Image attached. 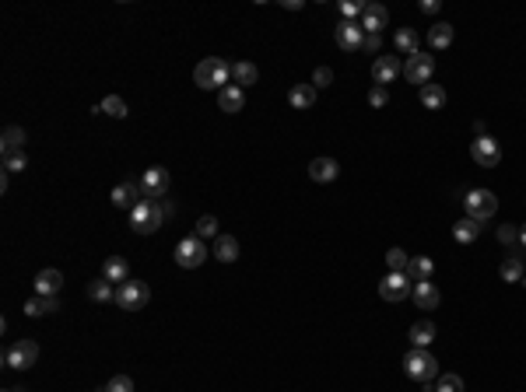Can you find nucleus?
Segmentation results:
<instances>
[{"instance_id":"f257e3e1","label":"nucleus","mask_w":526,"mask_h":392,"mask_svg":"<svg viewBox=\"0 0 526 392\" xmlns=\"http://www.w3.org/2000/svg\"><path fill=\"white\" fill-rule=\"evenodd\" d=\"M172 203L169 200H141L133 210H130V228L137 231V235H155L162 224H165V217H172Z\"/></svg>"},{"instance_id":"f03ea898","label":"nucleus","mask_w":526,"mask_h":392,"mask_svg":"<svg viewBox=\"0 0 526 392\" xmlns=\"http://www.w3.org/2000/svg\"><path fill=\"white\" fill-rule=\"evenodd\" d=\"M193 85L204 88V92H221V88H228V85H232V63L221 60V56L201 60L197 71H193Z\"/></svg>"},{"instance_id":"7ed1b4c3","label":"nucleus","mask_w":526,"mask_h":392,"mask_svg":"<svg viewBox=\"0 0 526 392\" xmlns=\"http://www.w3.org/2000/svg\"><path fill=\"white\" fill-rule=\"evenodd\" d=\"M404 372H407V379H414V382H431V379H438V357H435L431 350L411 347V354L404 357Z\"/></svg>"},{"instance_id":"20e7f679","label":"nucleus","mask_w":526,"mask_h":392,"mask_svg":"<svg viewBox=\"0 0 526 392\" xmlns=\"http://www.w3.org/2000/svg\"><path fill=\"white\" fill-rule=\"evenodd\" d=\"M176 263L183 267V270H197V267H204V259L210 256V249L204 245V238L201 235H186V238H179L176 242Z\"/></svg>"},{"instance_id":"39448f33","label":"nucleus","mask_w":526,"mask_h":392,"mask_svg":"<svg viewBox=\"0 0 526 392\" xmlns=\"http://www.w3.org/2000/svg\"><path fill=\"white\" fill-rule=\"evenodd\" d=\"M169 169H162V165H151V169H144V176L137 179V190H141V200H165L169 193Z\"/></svg>"},{"instance_id":"423d86ee","label":"nucleus","mask_w":526,"mask_h":392,"mask_svg":"<svg viewBox=\"0 0 526 392\" xmlns=\"http://www.w3.org/2000/svg\"><path fill=\"white\" fill-rule=\"evenodd\" d=\"M463 207H467V217H474V221H491L495 217V210H498V196L491 193V190H470V193L463 196Z\"/></svg>"},{"instance_id":"0eeeda50","label":"nucleus","mask_w":526,"mask_h":392,"mask_svg":"<svg viewBox=\"0 0 526 392\" xmlns=\"http://www.w3.org/2000/svg\"><path fill=\"white\" fill-rule=\"evenodd\" d=\"M148 301H151V288H148L144 281H133V277H130L126 284L116 288V305L126 308V312H141Z\"/></svg>"},{"instance_id":"6e6552de","label":"nucleus","mask_w":526,"mask_h":392,"mask_svg":"<svg viewBox=\"0 0 526 392\" xmlns=\"http://www.w3.org/2000/svg\"><path fill=\"white\" fill-rule=\"evenodd\" d=\"M35 361H39V343H35V340H18V343H11V347L4 350V365H7V368L25 372V368H32Z\"/></svg>"},{"instance_id":"1a4fd4ad","label":"nucleus","mask_w":526,"mask_h":392,"mask_svg":"<svg viewBox=\"0 0 526 392\" xmlns=\"http://www.w3.org/2000/svg\"><path fill=\"white\" fill-rule=\"evenodd\" d=\"M431 74H435V56H428V53L407 56V63H404V78H407L411 85L424 88V85L431 81Z\"/></svg>"},{"instance_id":"9d476101","label":"nucleus","mask_w":526,"mask_h":392,"mask_svg":"<svg viewBox=\"0 0 526 392\" xmlns=\"http://www.w3.org/2000/svg\"><path fill=\"white\" fill-rule=\"evenodd\" d=\"M470 158L481 165V169H495L498 161H502V147H498V140L495 137H477L474 144H470Z\"/></svg>"},{"instance_id":"9b49d317","label":"nucleus","mask_w":526,"mask_h":392,"mask_svg":"<svg viewBox=\"0 0 526 392\" xmlns=\"http://www.w3.org/2000/svg\"><path fill=\"white\" fill-rule=\"evenodd\" d=\"M333 39H337V46H340L344 53H354V49H361V42H365V28H361L358 21H340V25L333 28Z\"/></svg>"},{"instance_id":"f8f14e48","label":"nucleus","mask_w":526,"mask_h":392,"mask_svg":"<svg viewBox=\"0 0 526 392\" xmlns=\"http://www.w3.org/2000/svg\"><path fill=\"white\" fill-rule=\"evenodd\" d=\"M379 294H383L386 301H404V298H411V277H407V274H386V277L379 281Z\"/></svg>"},{"instance_id":"ddd939ff","label":"nucleus","mask_w":526,"mask_h":392,"mask_svg":"<svg viewBox=\"0 0 526 392\" xmlns=\"http://www.w3.org/2000/svg\"><path fill=\"white\" fill-rule=\"evenodd\" d=\"M404 71V63H400V56H376V63H372V81L376 85H390L397 74Z\"/></svg>"},{"instance_id":"4468645a","label":"nucleus","mask_w":526,"mask_h":392,"mask_svg":"<svg viewBox=\"0 0 526 392\" xmlns=\"http://www.w3.org/2000/svg\"><path fill=\"white\" fill-rule=\"evenodd\" d=\"M386 21H390V11H386L383 4H365V14H361L365 35H379V32L386 28Z\"/></svg>"},{"instance_id":"2eb2a0df","label":"nucleus","mask_w":526,"mask_h":392,"mask_svg":"<svg viewBox=\"0 0 526 392\" xmlns=\"http://www.w3.org/2000/svg\"><path fill=\"white\" fill-rule=\"evenodd\" d=\"M102 277L109 281V284H116V288L126 284V281H130V263H126L123 256H109V259L102 263Z\"/></svg>"},{"instance_id":"dca6fc26","label":"nucleus","mask_w":526,"mask_h":392,"mask_svg":"<svg viewBox=\"0 0 526 392\" xmlns=\"http://www.w3.org/2000/svg\"><path fill=\"white\" fill-rule=\"evenodd\" d=\"M210 256H214L217 263H235V259H239V238H235V235H217Z\"/></svg>"},{"instance_id":"f3484780","label":"nucleus","mask_w":526,"mask_h":392,"mask_svg":"<svg viewBox=\"0 0 526 392\" xmlns=\"http://www.w3.org/2000/svg\"><path fill=\"white\" fill-rule=\"evenodd\" d=\"M60 288H64V274H60V270H39V274H35V294L56 298Z\"/></svg>"},{"instance_id":"a211bd4d","label":"nucleus","mask_w":526,"mask_h":392,"mask_svg":"<svg viewBox=\"0 0 526 392\" xmlns=\"http://www.w3.org/2000/svg\"><path fill=\"white\" fill-rule=\"evenodd\" d=\"M21 147H25V130H21V126H4V133H0V151H4V158L21 154Z\"/></svg>"},{"instance_id":"6ab92c4d","label":"nucleus","mask_w":526,"mask_h":392,"mask_svg":"<svg viewBox=\"0 0 526 392\" xmlns=\"http://www.w3.org/2000/svg\"><path fill=\"white\" fill-rule=\"evenodd\" d=\"M112 203H116V207H123V210H133V207L141 203V190H137V183H133V179L119 183V186L112 190Z\"/></svg>"},{"instance_id":"aec40b11","label":"nucleus","mask_w":526,"mask_h":392,"mask_svg":"<svg viewBox=\"0 0 526 392\" xmlns=\"http://www.w3.org/2000/svg\"><path fill=\"white\" fill-rule=\"evenodd\" d=\"M260 81V71H256V63H249V60H239V63H232V85H239L242 92L249 88V85H256Z\"/></svg>"},{"instance_id":"412c9836","label":"nucleus","mask_w":526,"mask_h":392,"mask_svg":"<svg viewBox=\"0 0 526 392\" xmlns=\"http://www.w3.org/2000/svg\"><path fill=\"white\" fill-rule=\"evenodd\" d=\"M309 176H313V183H333V179L340 176V165H337L333 158H313Z\"/></svg>"},{"instance_id":"4be33fe9","label":"nucleus","mask_w":526,"mask_h":392,"mask_svg":"<svg viewBox=\"0 0 526 392\" xmlns=\"http://www.w3.org/2000/svg\"><path fill=\"white\" fill-rule=\"evenodd\" d=\"M217 105H221V112H242V105H246V92H242L239 85H228V88H221V92H217Z\"/></svg>"},{"instance_id":"5701e85b","label":"nucleus","mask_w":526,"mask_h":392,"mask_svg":"<svg viewBox=\"0 0 526 392\" xmlns=\"http://www.w3.org/2000/svg\"><path fill=\"white\" fill-rule=\"evenodd\" d=\"M438 301H442V294H438V288H435L431 281H421V284H414V305H418V308L431 312V308H438Z\"/></svg>"},{"instance_id":"b1692460","label":"nucleus","mask_w":526,"mask_h":392,"mask_svg":"<svg viewBox=\"0 0 526 392\" xmlns=\"http://www.w3.org/2000/svg\"><path fill=\"white\" fill-rule=\"evenodd\" d=\"M56 308H60V301H56V298H46V294H35V298L25 301V315H28V319H42V315L56 312Z\"/></svg>"},{"instance_id":"393cba45","label":"nucleus","mask_w":526,"mask_h":392,"mask_svg":"<svg viewBox=\"0 0 526 392\" xmlns=\"http://www.w3.org/2000/svg\"><path fill=\"white\" fill-rule=\"evenodd\" d=\"M435 333H438V329H435V322L421 319V322H414V326H411V343H414V347H421V350H428V347L435 343Z\"/></svg>"},{"instance_id":"a878e982","label":"nucleus","mask_w":526,"mask_h":392,"mask_svg":"<svg viewBox=\"0 0 526 392\" xmlns=\"http://www.w3.org/2000/svg\"><path fill=\"white\" fill-rule=\"evenodd\" d=\"M477 235H481V221H474V217H463V221L453 224V238L463 242V245H470Z\"/></svg>"},{"instance_id":"bb28decb","label":"nucleus","mask_w":526,"mask_h":392,"mask_svg":"<svg viewBox=\"0 0 526 392\" xmlns=\"http://www.w3.org/2000/svg\"><path fill=\"white\" fill-rule=\"evenodd\" d=\"M431 274H435V263L428 259V256H414L411 263H407V277L421 284V281H431Z\"/></svg>"},{"instance_id":"cd10ccee","label":"nucleus","mask_w":526,"mask_h":392,"mask_svg":"<svg viewBox=\"0 0 526 392\" xmlns=\"http://www.w3.org/2000/svg\"><path fill=\"white\" fill-rule=\"evenodd\" d=\"M449 42H453V25L449 21H438V25L428 28V46L431 49H446Z\"/></svg>"},{"instance_id":"c85d7f7f","label":"nucleus","mask_w":526,"mask_h":392,"mask_svg":"<svg viewBox=\"0 0 526 392\" xmlns=\"http://www.w3.org/2000/svg\"><path fill=\"white\" fill-rule=\"evenodd\" d=\"M526 277V263L520 256H509L506 263H502V281H509V284H523Z\"/></svg>"},{"instance_id":"c756f323","label":"nucleus","mask_w":526,"mask_h":392,"mask_svg":"<svg viewBox=\"0 0 526 392\" xmlns=\"http://www.w3.org/2000/svg\"><path fill=\"white\" fill-rule=\"evenodd\" d=\"M393 42H397V53H404V56L421 53V49H418V32H414V28H400Z\"/></svg>"},{"instance_id":"7c9ffc66","label":"nucleus","mask_w":526,"mask_h":392,"mask_svg":"<svg viewBox=\"0 0 526 392\" xmlns=\"http://www.w3.org/2000/svg\"><path fill=\"white\" fill-rule=\"evenodd\" d=\"M288 102H292L295 109H309L316 102V88L313 85H295V88L288 92Z\"/></svg>"},{"instance_id":"2f4dec72","label":"nucleus","mask_w":526,"mask_h":392,"mask_svg":"<svg viewBox=\"0 0 526 392\" xmlns=\"http://www.w3.org/2000/svg\"><path fill=\"white\" fill-rule=\"evenodd\" d=\"M421 105L424 109H442L446 105V88L442 85H424L421 88Z\"/></svg>"},{"instance_id":"473e14b6","label":"nucleus","mask_w":526,"mask_h":392,"mask_svg":"<svg viewBox=\"0 0 526 392\" xmlns=\"http://www.w3.org/2000/svg\"><path fill=\"white\" fill-rule=\"evenodd\" d=\"M88 298L105 305V301H116V291H112V284H109L105 277H99V281H92V284H88Z\"/></svg>"},{"instance_id":"72a5a7b5","label":"nucleus","mask_w":526,"mask_h":392,"mask_svg":"<svg viewBox=\"0 0 526 392\" xmlns=\"http://www.w3.org/2000/svg\"><path fill=\"white\" fill-rule=\"evenodd\" d=\"M407 263H411V256H407L404 249H390V252H386V267H390V274H407Z\"/></svg>"},{"instance_id":"f704fd0d","label":"nucleus","mask_w":526,"mask_h":392,"mask_svg":"<svg viewBox=\"0 0 526 392\" xmlns=\"http://www.w3.org/2000/svg\"><path fill=\"white\" fill-rule=\"evenodd\" d=\"M102 112L105 116H112V119H123V116H126V102H123L119 95H105Z\"/></svg>"},{"instance_id":"c9c22d12","label":"nucleus","mask_w":526,"mask_h":392,"mask_svg":"<svg viewBox=\"0 0 526 392\" xmlns=\"http://www.w3.org/2000/svg\"><path fill=\"white\" fill-rule=\"evenodd\" d=\"M193 235H201V238H217V217L214 214H204L201 221H197V231Z\"/></svg>"},{"instance_id":"e433bc0d","label":"nucleus","mask_w":526,"mask_h":392,"mask_svg":"<svg viewBox=\"0 0 526 392\" xmlns=\"http://www.w3.org/2000/svg\"><path fill=\"white\" fill-rule=\"evenodd\" d=\"M435 392H467V386H463L460 375H442L438 386H435Z\"/></svg>"},{"instance_id":"4c0bfd02","label":"nucleus","mask_w":526,"mask_h":392,"mask_svg":"<svg viewBox=\"0 0 526 392\" xmlns=\"http://www.w3.org/2000/svg\"><path fill=\"white\" fill-rule=\"evenodd\" d=\"M340 14H344V21H358L365 14V4L361 0H344L340 4Z\"/></svg>"},{"instance_id":"58836bf2","label":"nucleus","mask_w":526,"mask_h":392,"mask_svg":"<svg viewBox=\"0 0 526 392\" xmlns=\"http://www.w3.org/2000/svg\"><path fill=\"white\" fill-rule=\"evenodd\" d=\"M105 392H133V379L130 375H116L105 382Z\"/></svg>"},{"instance_id":"ea45409f","label":"nucleus","mask_w":526,"mask_h":392,"mask_svg":"<svg viewBox=\"0 0 526 392\" xmlns=\"http://www.w3.org/2000/svg\"><path fill=\"white\" fill-rule=\"evenodd\" d=\"M386 102H390V92H386L383 85H372V92H369V105H372V109H383Z\"/></svg>"},{"instance_id":"a19ab883","label":"nucleus","mask_w":526,"mask_h":392,"mask_svg":"<svg viewBox=\"0 0 526 392\" xmlns=\"http://www.w3.org/2000/svg\"><path fill=\"white\" fill-rule=\"evenodd\" d=\"M330 85H333V71H330V67H316L313 88H330Z\"/></svg>"},{"instance_id":"79ce46f5","label":"nucleus","mask_w":526,"mask_h":392,"mask_svg":"<svg viewBox=\"0 0 526 392\" xmlns=\"http://www.w3.org/2000/svg\"><path fill=\"white\" fill-rule=\"evenodd\" d=\"M498 242L516 245V242H520V228H513V224H498Z\"/></svg>"},{"instance_id":"37998d69","label":"nucleus","mask_w":526,"mask_h":392,"mask_svg":"<svg viewBox=\"0 0 526 392\" xmlns=\"http://www.w3.org/2000/svg\"><path fill=\"white\" fill-rule=\"evenodd\" d=\"M28 169V161H25V154H14V158H4V172H25Z\"/></svg>"},{"instance_id":"c03bdc74","label":"nucleus","mask_w":526,"mask_h":392,"mask_svg":"<svg viewBox=\"0 0 526 392\" xmlns=\"http://www.w3.org/2000/svg\"><path fill=\"white\" fill-rule=\"evenodd\" d=\"M361 49H365V53H379V49H383V39H379V35H365Z\"/></svg>"},{"instance_id":"a18cd8bd","label":"nucleus","mask_w":526,"mask_h":392,"mask_svg":"<svg viewBox=\"0 0 526 392\" xmlns=\"http://www.w3.org/2000/svg\"><path fill=\"white\" fill-rule=\"evenodd\" d=\"M421 11H424V14H435V11H438V0H424Z\"/></svg>"},{"instance_id":"49530a36","label":"nucleus","mask_w":526,"mask_h":392,"mask_svg":"<svg viewBox=\"0 0 526 392\" xmlns=\"http://www.w3.org/2000/svg\"><path fill=\"white\" fill-rule=\"evenodd\" d=\"M520 245H523V249H526V224H523V228H520Z\"/></svg>"},{"instance_id":"de8ad7c7","label":"nucleus","mask_w":526,"mask_h":392,"mask_svg":"<svg viewBox=\"0 0 526 392\" xmlns=\"http://www.w3.org/2000/svg\"><path fill=\"white\" fill-rule=\"evenodd\" d=\"M4 392H21V389H4Z\"/></svg>"},{"instance_id":"09e8293b","label":"nucleus","mask_w":526,"mask_h":392,"mask_svg":"<svg viewBox=\"0 0 526 392\" xmlns=\"http://www.w3.org/2000/svg\"><path fill=\"white\" fill-rule=\"evenodd\" d=\"M424 392H435V389H424Z\"/></svg>"},{"instance_id":"8fccbe9b","label":"nucleus","mask_w":526,"mask_h":392,"mask_svg":"<svg viewBox=\"0 0 526 392\" xmlns=\"http://www.w3.org/2000/svg\"><path fill=\"white\" fill-rule=\"evenodd\" d=\"M99 392H105V389H99Z\"/></svg>"},{"instance_id":"3c124183","label":"nucleus","mask_w":526,"mask_h":392,"mask_svg":"<svg viewBox=\"0 0 526 392\" xmlns=\"http://www.w3.org/2000/svg\"><path fill=\"white\" fill-rule=\"evenodd\" d=\"M21 392H25V389H21Z\"/></svg>"}]
</instances>
